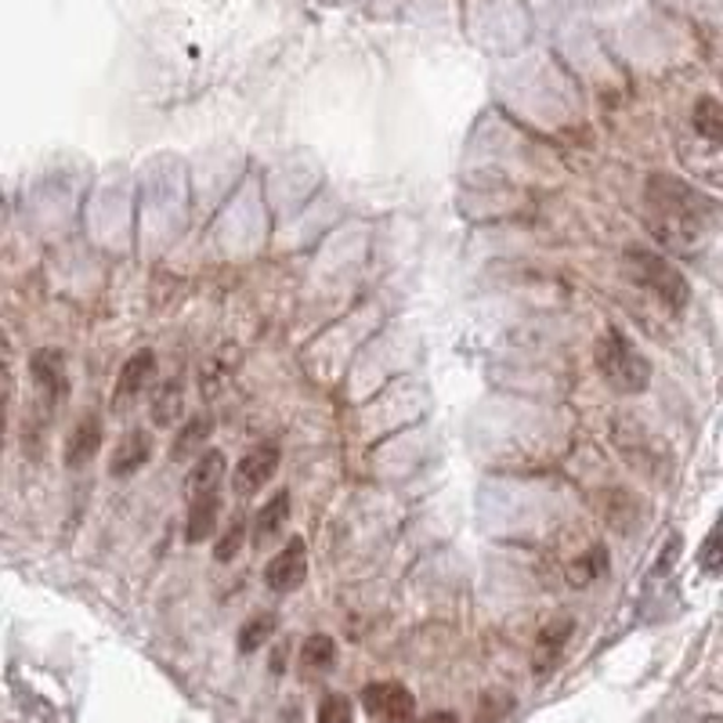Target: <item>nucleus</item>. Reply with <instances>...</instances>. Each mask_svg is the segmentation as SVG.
<instances>
[{
	"instance_id": "nucleus-1",
	"label": "nucleus",
	"mask_w": 723,
	"mask_h": 723,
	"mask_svg": "<svg viewBox=\"0 0 723 723\" xmlns=\"http://www.w3.org/2000/svg\"><path fill=\"white\" fill-rule=\"evenodd\" d=\"M647 207L662 221L655 225L658 236L673 239L676 246H684V239H699L716 221V202L670 174H655L647 181Z\"/></svg>"
},
{
	"instance_id": "nucleus-2",
	"label": "nucleus",
	"mask_w": 723,
	"mask_h": 723,
	"mask_svg": "<svg viewBox=\"0 0 723 723\" xmlns=\"http://www.w3.org/2000/svg\"><path fill=\"white\" fill-rule=\"evenodd\" d=\"M29 380H33L37 402L33 413L26 419V445L40 442V430L51 424V413L58 405H66L69 398V369H66V355L58 347H40V351L29 355Z\"/></svg>"
},
{
	"instance_id": "nucleus-3",
	"label": "nucleus",
	"mask_w": 723,
	"mask_h": 723,
	"mask_svg": "<svg viewBox=\"0 0 723 723\" xmlns=\"http://www.w3.org/2000/svg\"><path fill=\"white\" fill-rule=\"evenodd\" d=\"M593 361H597L601 380L612 390H618V395H641L651 380L647 358L636 351L618 329H607L597 340V347H593Z\"/></svg>"
},
{
	"instance_id": "nucleus-4",
	"label": "nucleus",
	"mask_w": 723,
	"mask_h": 723,
	"mask_svg": "<svg viewBox=\"0 0 723 723\" xmlns=\"http://www.w3.org/2000/svg\"><path fill=\"white\" fill-rule=\"evenodd\" d=\"M626 265L636 286L651 289L665 308L673 311H684L687 300H691V286L687 279L680 275V268H673L670 260L662 254H651V250H626Z\"/></svg>"
},
{
	"instance_id": "nucleus-5",
	"label": "nucleus",
	"mask_w": 723,
	"mask_h": 723,
	"mask_svg": "<svg viewBox=\"0 0 723 723\" xmlns=\"http://www.w3.org/2000/svg\"><path fill=\"white\" fill-rule=\"evenodd\" d=\"M361 705L373 720L384 723H409L416 713V699L413 691L398 684V680H380V684H369L361 691Z\"/></svg>"
},
{
	"instance_id": "nucleus-6",
	"label": "nucleus",
	"mask_w": 723,
	"mask_h": 723,
	"mask_svg": "<svg viewBox=\"0 0 723 723\" xmlns=\"http://www.w3.org/2000/svg\"><path fill=\"white\" fill-rule=\"evenodd\" d=\"M152 376H156V355L149 351V347H141V351H135V355L123 361L120 376H116L112 413H127L130 405H135L145 395V387L152 384Z\"/></svg>"
},
{
	"instance_id": "nucleus-7",
	"label": "nucleus",
	"mask_w": 723,
	"mask_h": 723,
	"mask_svg": "<svg viewBox=\"0 0 723 723\" xmlns=\"http://www.w3.org/2000/svg\"><path fill=\"white\" fill-rule=\"evenodd\" d=\"M304 578H308V546H304L300 535H294V539H289L279 554L268 561L265 583L275 593H294L304 586Z\"/></svg>"
},
{
	"instance_id": "nucleus-8",
	"label": "nucleus",
	"mask_w": 723,
	"mask_h": 723,
	"mask_svg": "<svg viewBox=\"0 0 723 723\" xmlns=\"http://www.w3.org/2000/svg\"><path fill=\"white\" fill-rule=\"evenodd\" d=\"M275 471H279V445L265 442V445H254L250 453L236 463L231 477H236V488L242 496H254V492H260L271 482Z\"/></svg>"
},
{
	"instance_id": "nucleus-9",
	"label": "nucleus",
	"mask_w": 723,
	"mask_h": 723,
	"mask_svg": "<svg viewBox=\"0 0 723 723\" xmlns=\"http://www.w3.org/2000/svg\"><path fill=\"white\" fill-rule=\"evenodd\" d=\"M152 456V434L145 427H130L120 442H116L112 456H109V474L112 477H130L141 471Z\"/></svg>"
},
{
	"instance_id": "nucleus-10",
	"label": "nucleus",
	"mask_w": 723,
	"mask_h": 723,
	"mask_svg": "<svg viewBox=\"0 0 723 723\" xmlns=\"http://www.w3.org/2000/svg\"><path fill=\"white\" fill-rule=\"evenodd\" d=\"M101 448V416L98 413H83L77 424H72L69 438H66V467L80 471L87 467Z\"/></svg>"
},
{
	"instance_id": "nucleus-11",
	"label": "nucleus",
	"mask_w": 723,
	"mask_h": 723,
	"mask_svg": "<svg viewBox=\"0 0 723 723\" xmlns=\"http://www.w3.org/2000/svg\"><path fill=\"white\" fill-rule=\"evenodd\" d=\"M225 474H228V459H225V453H217V448H210V453H199L196 463H192V471H188V482H185L188 499L214 496V492L221 488Z\"/></svg>"
},
{
	"instance_id": "nucleus-12",
	"label": "nucleus",
	"mask_w": 723,
	"mask_h": 723,
	"mask_svg": "<svg viewBox=\"0 0 723 723\" xmlns=\"http://www.w3.org/2000/svg\"><path fill=\"white\" fill-rule=\"evenodd\" d=\"M572 630H575V622L564 615V618H554L549 626H543L539 630V636H535V647H532V670L535 673H546L549 665H554L557 658H561V651H564V644L572 641Z\"/></svg>"
},
{
	"instance_id": "nucleus-13",
	"label": "nucleus",
	"mask_w": 723,
	"mask_h": 723,
	"mask_svg": "<svg viewBox=\"0 0 723 723\" xmlns=\"http://www.w3.org/2000/svg\"><path fill=\"white\" fill-rule=\"evenodd\" d=\"M289 506H294V499H289V492H275V496L260 506L257 517H254V546H268L275 535H279L286 528V521H289Z\"/></svg>"
},
{
	"instance_id": "nucleus-14",
	"label": "nucleus",
	"mask_w": 723,
	"mask_h": 723,
	"mask_svg": "<svg viewBox=\"0 0 723 723\" xmlns=\"http://www.w3.org/2000/svg\"><path fill=\"white\" fill-rule=\"evenodd\" d=\"M214 434V419L207 413H199L192 419H185L181 430L174 434V445H170V459L174 463H188L202 453V442H207Z\"/></svg>"
},
{
	"instance_id": "nucleus-15",
	"label": "nucleus",
	"mask_w": 723,
	"mask_h": 723,
	"mask_svg": "<svg viewBox=\"0 0 723 723\" xmlns=\"http://www.w3.org/2000/svg\"><path fill=\"white\" fill-rule=\"evenodd\" d=\"M217 517H221V496H199L188 503V525H185V539L188 543H202L217 532Z\"/></svg>"
},
{
	"instance_id": "nucleus-16",
	"label": "nucleus",
	"mask_w": 723,
	"mask_h": 723,
	"mask_svg": "<svg viewBox=\"0 0 723 723\" xmlns=\"http://www.w3.org/2000/svg\"><path fill=\"white\" fill-rule=\"evenodd\" d=\"M149 409H152V424L156 427H174V424H178L181 413H185V387H181V380L156 384Z\"/></svg>"
},
{
	"instance_id": "nucleus-17",
	"label": "nucleus",
	"mask_w": 723,
	"mask_h": 723,
	"mask_svg": "<svg viewBox=\"0 0 723 723\" xmlns=\"http://www.w3.org/2000/svg\"><path fill=\"white\" fill-rule=\"evenodd\" d=\"M333 662H337V644H333L329 633H311L308 641L300 644L304 676H323L326 670H333Z\"/></svg>"
},
{
	"instance_id": "nucleus-18",
	"label": "nucleus",
	"mask_w": 723,
	"mask_h": 723,
	"mask_svg": "<svg viewBox=\"0 0 723 723\" xmlns=\"http://www.w3.org/2000/svg\"><path fill=\"white\" fill-rule=\"evenodd\" d=\"M11 398H14V344H11L8 333L0 329V448H4Z\"/></svg>"
},
{
	"instance_id": "nucleus-19",
	"label": "nucleus",
	"mask_w": 723,
	"mask_h": 723,
	"mask_svg": "<svg viewBox=\"0 0 723 723\" xmlns=\"http://www.w3.org/2000/svg\"><path fill=\"white\" fill-rule=\"evenodd\" d=\"M275 626H279V622H275V615H268V612L246 618L242 630H239V651H242V655H254V651L265 647L271 641Z\"/></svg>"
},
{
	"instance_id": "nucleus-20",
	"label": "nucleus",
	"mask_w": 723,
	"mask_h": 723,
	"mask_svg": "<svg viewBox=\"0 0 723 723\" xmlns=\"http://www.w3.org/2000/svg\"><path fill=\"white\" fill-rule=\"evenodd\" d=\"M691 123H694V130H699L705 141L720 145V138H723V109H720V101L716 98H702L699 106H694V112H691Z\"/></svg>"
},
{
	"instance_id": "nucleus-21",
	"label": "nucleus",
	"mask_w": 723,
	"mask_h": 723,
	"mask_svg": "<svg viewBox=\"0 0 723 723\" xmlns=\"http://www.w3.org/2000/svg\"><path fill=\"white\" fill-rule=\"evenodd\" d=\"M607 572V557H604V549L601 546H593L586 557H578L572 568H568V578H572V586H590L593 578H601Z\"/></svg>"
},
{
	"instance_id": "nucleus-22",
	"label": "nucleus",
	"mask_w": 723,
	"mask_h": 723,
	"mask_svg": "<svg viewBox=\"0 0 723 723\" xmlns=\"http://www.w3.org/2000/svg\"><path fill=\"white\" fill-rule=\"evenodd\" d=\"M315 723H355V709L347 694H326L323 705H318Z\"/></svg>"
},
{
	"instance_id": "nucleus-23",
	"label": "nucleus",
	"mask_w": 723,
	"mask_h": 723,
	"mask_svg": "<svg viewBox=\"0 0 723 723\" xmlns=\"http://www.w3.org/2000/svg\"><path fill=\"white\" fill-rule=\"evenodd\" d=\"M242 539H246V521H242V517H236V521H231V525L221 532V539H217V546H214V557L221 561V564H228L231 557H239Z\"/></svg>"
},
{
	"instance_id": "nucleus-24",
	"label": "nucleus",
	"mask_w": 723,
	"mask_h": 723,
	"mask_svg": "<svg viewBox=\"0 0 723 723\" xmlns=\"http://www.w3.org/2000/svg\"><path fill=\"white\" fill-rule=\"evenodd\" d=\"M511 694H503V691H488L485 699H482V713H477V723H485L492 716V723H499L506 713H511Z\"/></svg>"
},
{
	"instance_id": "nucleus-25",
	"label": "nucleus",
	"mask_w": 723,
	"mask_h": 723,
	"mask_svg": "<svg viewBox=\"0 0 723 723\" xmlns=\"http://www.w3.org/2000/svg\"><path fill=\"white\" fill-rule=\"evenodd\" d=\"M702 568L709 572V575H716L720 572V532H713L705 539V549H702Z\"/></svg>"
},
{
	"instance_id": "nucleus-26",
	"label": "nucleus",
	"mask_w": 723,
	"mask_h": 723,
	"mask_svg": "<svg viewBox=\"0 0 723 723\" xmlns=\"http://www.w3.org/2000/svg\"><path fill=\"white\" fill-rule=\"evenodd\" d=\"M676 549H680V535H673V539H670V549H662V561H658V568H655L658 575L673 568V554H676Z\"/></svg>"
},
{
	"instance_id": "nucleus-27",
	"label": "nucleus",
	"mask_w": 723,
	"mask_h": 723,
	"mask_svg": "<svg viewBox=\"0 0 723 723\" xmlns=\"http://www.w3.org/2000/svg\"><path fill=\"white\" fill-rule=\"evenodd\" d=\"M424 723H459V720H456V713H430Z\"/></svg>"
},
{
	"instance_id": "nucleus-28",
	"label": "nucleus",
	"mask_w": 723,
	"mask_h": 723,
	"mask_svg": "<svg viewBox=\"0 0 723 723\" xmlns=\"http://www.w3.org/2000/svg\"><path fill=\"white\" fill-rule=\"evenodd\" d=\"M702 723H723V720H720V716H705Z\"/></svg>"
}]
</instances>
